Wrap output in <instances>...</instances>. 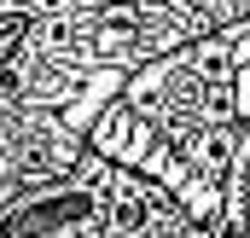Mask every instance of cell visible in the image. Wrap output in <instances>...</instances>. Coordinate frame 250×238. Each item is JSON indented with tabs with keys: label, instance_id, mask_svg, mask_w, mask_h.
I'll return each instance as SVG.
<instances>
[{
	"label": "cell",
	"instance_id": "obj_1",
	"mask_svg": "<svg viewBox=\"0 0 250 238\" xmlns=\"http://www.w3.org/2000/svg\"><path fill=\"white\" fill-rule=\"evenodd\" d=\"M29 35H35V18H29V12H0V64L18 59Z\"/></svg>",
	"mask_w": 250,
	"mask_h": 238
}]
</instances>
